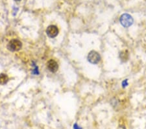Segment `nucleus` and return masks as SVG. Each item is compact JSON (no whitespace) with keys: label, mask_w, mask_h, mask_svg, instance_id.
Returning <instances> with one entry per match:
<instances>
[{"label":"nucleus","mask_w":146,"mask_h":129,"mask_svg":"<svg viewBox=\"0 0 146 129\" xmlns=\"http://www.w3.org/2000/svg\"><path fill=\"white\" fill-rule=\"evenodd\" d=\"M88 59L89 62L92 63V64H96L100 62L101 59L100 55L99 53L96 51H91L90 53H88Z\"/></svg>","instance_id":"nucleus-3"},{"label":"nucleus","mask_w":146,"mask_h":129,"mask_svg":"<svg viewBox=\"0 0 146 129\" xmlns=\"http://www.w3.org/2000/svg\"><path fill=\"white\" fill-rule=\"evenodd\" d=\"M47 67H48L49 71L52 72H55L57 71L58 69V65L55 60L51 59L47 63Z\"/></svg>","instance_id":"nucleus-5"},{"label":"nucleus","mask_w":146,"mask_h":129,"mask_svg":"<svg viewBox=\"0 0 146 129\" xmlns=\"http://www.w3.org/2000/svg\"><path fill=\"white\" fill-rule=\"evenodd\" d=\"M15 1H20V0H15Z\"/></svg>","instance_id":"nucleus-9"},{"label":"nucleus","mask_w":146,"mask_h":129,"mask_svg":"<svg viewBox=\"0 0 146 129\" xmlns=\"http://www.w3.org/2000/svg\"><path fill=\"white\" fill-rule=\"evenodd\" d=\"M129 52L127 50H122L121 52H120V54H119V57L120 59H121L122 61H127L129 59Z\"/></svg>","instance_id":"nucleus-6"},{"label":"nucleus","mask_w":146,"mask_h":129,"mask_svg":"<svg viewBox=\"0 0 146 129\" xmlns=\"http://www.w3.org/2000/svg\"><path fill=\"white\" fill-rule=\"evenodd\" d=\"M118 129H125V128L123 126H119Z\"/></svg>","instance_id":"nucleus-8"},{"label":"nucleus","mask_w":146,"mask_h":129,"mask_svg":"<svg viewBox=\"0 0 146 129\" xmlns=\"http://www.w3.org/2000/svg\"><path fill=\"white\" fill-rule=\"evenodd\" d=\"M46 33L51 38L55 37L58 33V29L55 25H49L46 29Z\"/></svg>","instance_id":"nucleus-4"},{"label":"nucleus","mask_w":146,"mask_h":129,"mask_svg":"<svg viewBox=\"0 0 146 129\" xmlns=\"http://www.w3.org/2000/svg\"><path fill=\"white\" fill-rule=\"evenodd\" d=\"M22 47V44L20 41L16 39H13L9 42L8 44V48L9 50L15 51L20 50Z\"/></svg>","instance_id":"nucleus-2"},{"label":"nucleus","mask_w":146,"mask_h":129,"mask_svg":"<svg viewBox=\"0 0 146 129\" xmlns=\"http://www.w3.org/2000/svg\"><path fill=\"white\" fill-rule=\"evenodd\" d=\"M120 23L125 27H129L133 23V18L129 14H123L120 17Z\"/></svg>","instance_id":"nucleus-1"},{"label":"nucleus","mask_w":146,"mask_h":129,"mask_svg":"<svg viewBox=\"0 0 146 129\" xmlns=\"http://www.w3.org/2000/svg\"><path fill=\"white\" fill-rule=\"evenodd\" d=\"M8 81V76H6L5 74H0V84H6Z\"/></svg>","instance_id":"nucleus-7"}]
</instances>
